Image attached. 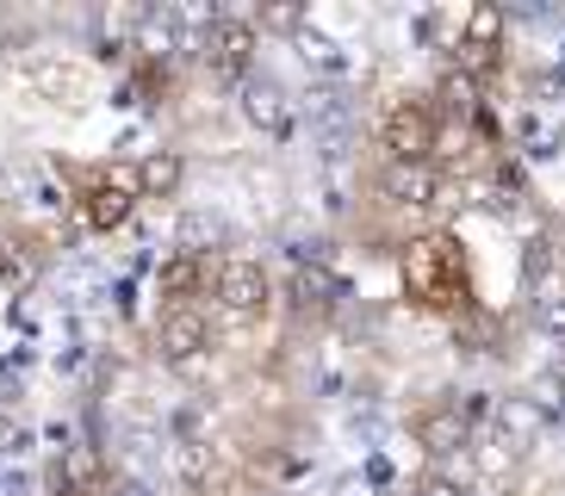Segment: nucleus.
Segmentation results:
<instances>
[{
	"label": "nucleus",
	"instance_id": "nucleus-1",
	"mask_svg": "<svg viewBox=\"0 0 565 496\" xmlns=\"http://www.w3.org/2000/svg\"><path fill=\"white\" fill-rule=\"evenodd\" d=\"M398 280H404V298L435 316H460L472 304V267H466V248L454 230L411 236L398 255Z\"/></svg>",
	"mask_w": 565,
	"mask_h": 496
},
{
	"label": "nucleus",
	"instance_id": "nucleus-2",
	"mask_svg": "<svg viewBox=\"0 0 565 496\" xmlns=\"http://www.w3.org/2000/svg\"><path fill=\"white\" fill-rule=\"evenodd\" d=\"M205 298H212V311L224 323H262L274 311V285H267V267L255 255H217Z\"/></svg>",
	"mask_w": 565,
	"mask_h": 496
},
{
	"label": "nucleus",
	"instance_id": "nucleus-3",
	"mask_svg": "<svg viewBox=\"0 0 565 496\" xmlns=\"http://www.w3.org/2000/svg\"><path fill=\"white\" fill-rule=\"evenodd\" d=\"M137 205H143V186H137V162H106L94 168L82 181V193H75V212H82L87 230H125L137 217Z\"/></svg>",
	"mask_w": 565,
	"mask_h": 496
},
{
	"label": "nucleus",
	"instance_id": "nucleus-4",
	"mask_svg": "<svg viewBox=\"0 0 565 496\" xmlns=\"http://www.w3.org/2000/svg\"><path fill=\"white\" fill-rule=\"evenodd\" d=\"M380 143H385V155L398 168H423V162H435L441 155V112H435L429 99H392L385 106V118H380Z\"/></svg>",
	"mask_w": 565,
	"mask_h": 496
},
{
	"label": "nucleus",
	"instance_id": "nucleus-5",
	"mask_svg": "<svg viewBox=\"0 0 565 496\" xmlns=\"http://www.w3.org/2000/svg\"><path fill=\"white\" fill-rule=\"evenodd\" d=\"M156 347L168 366H193L212 347V311L205 304H162L156 311Z\"/></svg>",
	"mask_w": 565,
	"mask_h": 496
},
{
	"label": "nucleus",
	"instance_id": "nucleus-6",
	"mask_svg": "<svg viewBox=\"0 0 565 496\" xmlns=\"http://www.w3.org/2000/svg\"><path fill=\"white\" fill-rule=\"evenodd\" d=\"M200 50H205V63L217 68V75H249V63H255V19H212L205 25V37H200Z\"/></svg>",
	"mask_w": 565,
	"mask_h": 496
},
{
	"label": "nucleus",
	"instance_id": "nucleus-7",
	"mask_svg": "<svg viewBox=\"0 0 565 496\" xmlns=\"http://www.w3.org/2000/svg\"><path fill=\"white\" fill-rule=\"evenodd\" d=\"M498 44H503V13L498 7H472L460 25V75H491L498 68Z\"/></svg>",
	"mask_w": 565,
	"mask_h": 496
},
{
	"label": "nucleus",
	"instance_id": "nucleus-8",
	"mask_svg": "<svg viewBox=\"0 0 565 496\" xmlns=\"http://www.w3.org/2000/svg\"><path fill=\"white\" fill-rule=\"evenodd\" d=\"M56 496H106V460L100 446H68L56 460Z\"/></svg>",
	"mask_w": 565,
	"mask_h": 496
},
{
	"label": "nucleus",
	"instance_id": "nucleus-9",
	"mask_svg": "<svg viewBox=\"0 0 565 496\" xmlns=\"http://www.w3.org/2000/svg\"><path fill=\"white\" fill-rule=\"evenodd\" d=\"M181 155L174 149H150L143 162H137V186H143V198H174V186H181Z\"/></svg>",
	"mask_w": 565,
	"mask_h": 496
},
{
	"label": "nucleus",
	"instance_id": "nucleus-10",
	"mask_svg": "<svg viewBox=\"0 0 565 496\" xmlns=\"http://www.w3.org/2000/svg\"><path fill=\"white\" fill-rule=\"evenodd\" d=\"M243 112H249L262 131H274V137H286V125H292V112L280 106V94H274L267 82H249V87H243Z\"/></svg>",
	"mask_w": 565,
	"mask_h": 496
},
{
	"label": "nucleus",
	"instance_id": "nucleus-11",
	"mask_svg": "<svg viewBox=\"0 0 565 496\" xmlns=\"http://www.w3.org/2000/svg\"><path fill=\"white\" fill-rule=\"evenodd\" d=\"M416 434H423L429 446H460L466 441V416L460 410H441V416L423 410V416H416Z\"/></svg>",
	"mask_w": 565,
	"mask_h": 496
},
{
	"label": "nucleus",
	"instance_id": "nucleus-12",
	"mask_svg": "<svg viewBox=\"0 0 565 496\" xmlns=\"http://www.w3.org/2000/svg\"><path fill=\"white\" fill-rule=\"evenodd\" d=\"M25 273V261H19V248L13 242H0V280H19Z\"/></svg>",
	"mask_w": 565,
	"mask_h": 496
}]
</instances>
